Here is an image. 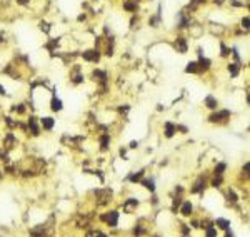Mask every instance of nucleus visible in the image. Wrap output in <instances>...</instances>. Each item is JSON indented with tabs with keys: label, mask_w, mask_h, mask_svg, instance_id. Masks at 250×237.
Wrapping results in <instances>:
<instances>
[{
	"label": "nucleus",
	"mask_w": 250,
	"mask_h": 237,
	"mask_svg": "<svg viewBox=\"0 0 250 237\" xmlns=\"http://www.w3.org/2000/svg\"><path fill=\"white\" fill-rule=\"evenodd\" d=\"M205 105H207L208 109H215V107H217V100H215V97L208 95V97L205 99Z\"/></svg>",
	"instance_id": "obj_17"
},
{
	"label": "nucleus",
	"mask_w": 250,
	"mask_h": 237,
	"mask_svg": "<svg viewBox=\"0 0 250 237\" xmlns=\"http://www.w3.org/2000/svg\"><path fill=\"white\" fill-rule=\"evenodd\" d=\"M239 70H240V64H230L229 65V72L232 77H237L239 75Z\"/></svg>",
	"instance_id": "obj_16"
},
{
	"label": "nucleus",
	"mask_w": 250,
	"mask_h": 237,
	"mask_svg": "<svg viewBox=\"0 0 250 237\" xmlns=\"http://www.w3.org/2000/svg\"><path fill=\"white\" fill-rule=\"evenodd\" d=\"M225 169H227V165H225L223 162H220V164H217V167H215V175H222Z\"/></svg>",
	"instance_id": "obj_20"
},
{
	"label": "nucleus",
	"mask_w": 250,
	"mask_h": 237,
	"mask_svg": "<svg viewBox=\"0 0 250 237\" xmlns=\"http://www.w3.org/2000/svg\"><path fill=\"white\" fill-rule=\"evenodd\" d=\"M192 204H190V202H183L182 204V209H180V212H182L183 216H190V214H192Z\"/></svg>",
	"instance_id": "obj_13"
},
{
	"label": "nucleus",
	"mask_w": 250,
	"mask_h": 237,
	"mask_svg": "<svg viewBox=\"0 0 250 237\" xmlns=\"http://www.w3.org/2000/svg\"><path fill=\"white\" fill-rule=\"evenodd\" d=\"M227 197H229V201H232V202H237V195H235V192H233V191H229V194H227Z\"/></svg>",
	"instance_id": "obj_27"
},
{
	"label": "nucleus",
	"mask_w": 250,
	"mask_h": 237,
	"mask_svg": "<svg viewBox=\"0 0 250 237\" xmlns=\"http://www.w3.org/2000/svg\"><path fill=\"white\" fill-rule=\"evenodd\" d=\"M133 232H135V235H140V234H143V229H142V227H140V226H137Z\"/></svg>",
	"instance_id": "obj_30"
},
{
	"label": "nucleus",
	"mask_w": 250,
	"mask_h": 237,
	"mask_svg": "<svg viewBox=\"0 0 250 237\" xmlns=\"http://www.w3.org/2000/svg\"><path fill=\"white\" fill-rule=\"evenodd\" d=\"M108 142H110V137L108 135H102L100 137V144H102V149H104V150L108 147Z\"/></svg>",
	"instance_id": "obj_21"
},
{
	"label": "nucleus",
	"mask_w": 250,
	"mask_h": 237,
	"mask_svg": "<svg viewBox=\"0 0 250 237\" xmlns=\"http://www.w3.org/2000/svg\"><path fill=\"white\" fill-rule=\"evenodd\" d=\"M83 58L89 62H97L98 60V52L97 50H85L83 52Z\"/></svg>",
	"instance_id": "obj_5"
},
{
	"label": "nucleus",
	"mask_w": 250,
	"mask_h": 237,
	"mask_svg": "<svg viewBox=\"0 0 250 237\" xmlns=\"http://www.w3.org/2000/svg\"><path fill=\"white\" fill-rule=\"evenodd\" d=\"M220 184H222V175H215V179H214V182H212V185H214V187H220Z\"/></svg>",
	"instance_id": "obj_24"
},
{
	"label": "nucleus",
	"mask_w": 250,
	"mask_h": 237,
	"mask_svg": "<svg viewBox=\"0 0 250 237\" xmlns=\"http://www.w3.org/2000/svg\"><path fill=\"white\" fill-rule=\"evenodd\" d=\"M220 49H222V55H223V57H225V55H229V54H230V50H229V49H227V47L223 45V43L220 45Z\"/></svg>",
	"instance_id": "obj_29"
},
{
	"label": "nucleus",
	"mask_w": 250,
	"mask_h": 237,
	"mask_svg": "<svg viewBox=\"0 0 250 237\" xmlns=\"http://www.w3.org/2000/svg\"><path fill=\"white\" fill-rule=\"evenodd\" d=\"M197 65H198V70H202V68H204V70H207V68L210 67V60H208V58L200 57V60L197 62Z\"/></svg>",
	"instance_id": "obj_11"
},
{
	"label": "nucleus",
	"mask_w": 250,
	"mask_h": 237,
	"mask_svg": "<svg viewBox=\"0 0 250 237\" xmlns=\"http://www.w3.org/2000/svg\"><path fill=\"white\" fill-rule=\"evenodd\" d=\"M230 117V112L229 110H220L217 112V114H212L210 117H208V120L210 122H222V120H225V118Z\"/></svg>",
	"instance_id": "obj_3"
},
{
	"label": "nucleus",
	"mask_w": 250,
	"mask_h": 237,
	"mask_svg": "<svg viewBox=\"0 0 250 237\" xmlns=\"http://www.w3.org/2000/svg\"><path fill=\"white\" fill-rule=\"evenodd\" d=\"M180 204H182V197H180V195H177V197L173 199V210H175L177 207H179Z\"/></svg>",
	"instance_id": "obj_25"
},
{
	"label": "nucleus",
	"mask_w": 250,
	"mask_h": 237,
	"mask_svg": "<svg viewBox=\"0 0 250 237\" xmlns=\"http://www.w3.org/2000/svg\"><path fill=\"white\" fill-rule=\"evenodd\" d=\"M104 220H107V224L110 227H115L117 226V222H118V212H115V210H110L108 214H105L104 217H102Z\"/></svg>",
	"instance_id": "obj_2"
},
{
	"label": "nucleus",
	"mask_w": 250,
	"mask_h": 237,
	"mask_svg": "<svg viewBox=\"0 0 250 237\" xmlns=\"http://www.w3.org/2000/svg\"><path fill=\"white\" fill-rule=\"evenodd\" d=\"M225 237H233V235H232V232H229V230H227V235H225Z\"/></svg>",
	"instance_id": "obj_34"
},
{
	"label": "nucleus",
	"mask_w": 250,
	"mask_h": 237,
	"mask_svg": "<svg viewBox=\"0 0 250 237\" xmlns=\"http://www.w3.org/2000/svg\"><path fill=\"white\" fill-rule=\"evenodd\" d=\"M29 127L32 129V134H33V135H39V134H40V127L37 125L35 117H30V120H29Z\"/></svg>",
	"instance_id": "obj_7"
},
{
	"label": "nucleus",
	"mask_w": 250,
	"mask_h": 237,
	"mask_svg": "<svg viewBox=\"0 0 250 237\" xmlns=\"http://www.w3.org/2000/svg\"><path fill=\"white\" fill-rule=\"evenodd\" d=\"M185 72L187 74H195L198 72V65H197V62H189L185 67Z\"/></svg>",
	"instance_id": "obj_12"
},
{
	"label": "nucleus",
	"mask_w": 250,
	"mask_h": 237,
	"mask_svg": "<svg viewBox=\"0 0 250 237\" xmlns=\"http://www.w3.org/2000/svg\"><path fill=\"white\" fill-rule=\"evenodd\" d=\"M95 195L98 197V204H107L112 201V192L108 189H102V191H95Z\"/></svg>",
	"instance_id": "obj_1"
},
{
	"label": "nucleus",
	"mask_w": 250,
	"mask_h": 237,
	"mask_svg": "<svg viewBox=\"0 0 250 237\" xmlns=\"http://www.w3.org/2000/svg\"><path fill=\"white\" fill-rule=\"evenodd\" d=\"M17 2H18V4H22V5H25L27 2H29V0H17Z\"/></svg>",
	"instance_id": "obj_33"
},
{
	"label": "nucleus",
	"mask_w": 250,
	"mask_h": 237,
	"mask_svg": "<svg viewBox=\"0 0 250 237\" xmlns=\"http://www.w3.org/2000/svg\"><path fill=\"white\" fill-rule=\"evenodd\" d=\"M175 130H177V127H175L173 124H170V122L165 124V137H168V139H170V137L175 134Z\"/></svg>",
	"instance_id": "obj_9"
},
{
	"label": "nucleus",
	"mask_w": 250,
	"mask_h": 237,
	"mask_svg": "<svg viewBox=\"0 0 250 237\" xmlns=\"http://www.w3.org/2000/svg\"><path fill=\"white\" fill-rule=\"evenodd\" d=\"M202 227H204V229H208V227H212V224L208 222V220H205V222H202Z\"/></svg>",
	"instance_id": "obj_31"
},
{
	"label": "nucleus",
	"mask_w": 250,
	"mask_h": 237,
	"mask_svg": "<svg viewBox=\"0 0 250 237\" xmlns=\"http://www.w3.org/2000/svg\"><path fill=\"white\" fill-rule=\"evenodd\" d=\"M215 224H217L218 229H223V230H229V226H230V222L227 219H217Z\"/></svg>",
	"instance_id": "obj_15"
},
{
	"label": "nucleus",
	"mask_w": 250,
	"mask_h": 237,
	"mask_svg": "<svg viewBox=\"0 0 250 237\" xmlns=\"http://www.w3.org/2000/svg\"><path fill=\"white\" fill-rule=\"evenodd\" d=\"M40 29L45 30V32H48V25H47V24H42V27H40Z\"/></svg>",
	"instance_id": "obj_32"
},
{
	"label": "nucleus",
	"mask_w": 250,
	"mask_h": 237,
	"mask_svg": "<svg viewBox=\"0 0 250 237\" xmlns=\"http://www.w3.org/2000/svg\"><path fill=\"white\" fill-rule=\"evenodd\" d=\"M42 127L47 129V130H50L52 127H54V118L52 117H43L42 118Z\"/></svg>",
	"instance_id": "obj_10"
},
{
	"label": "nucleus",
	"mask_w": 250,
	"mask_h": 237,
	"mask_svg": "<svg viewBox=\"0 0 250 237\" xmlns=\"http://www.w3.org/2000/svg\"><path fill=\"white\" fill-rule=\"evenodd\" d=\"M52 110H62V100L57 97L52 99Z\"/></svg>",
	"instance_id": "obj_18"
},
{
	"label": "nucleus",
	"mask_w": 250,
	"mask_h": 237,
	"mask_svg": "<svg viewBox=\"0 0 250 237\" xmlns=\"http://www.w3.org/2000/svg\"><path fill=\"white\" fill-rule=\"evenodd\" d=\"M217 235V230L214 229V227H208L207 229V237H215Z\"/></svg>",
	"instance_id": "obj_26"
},
{
	"label": "nucleus",
	"mask_w": 250,
	"mask_h": 237,
	"mask_svg": "<svg viewBox=\"0 0 250 237\" xmlns=\"http://www.w3.org/2000/svg\"><path fill=\"white\" fill-rule=\"evenodd\" d=\"M204 189H205V179L204 177H200V179L195 182V185L192 187V192L193 194H197V192H202Z\"/></svg>",
	"instance_id": "obj_6"
},
{
	"label": "nucleus",
	"mask_w": 250,
	"mask_h": 237,
	"mask_svg": "<svg viewBox=\"0 0 250 237\" xmlns=\"http://www.w3.org/2000/svg\"><path fill=\"white\" fill-rule=\"evenodd\" d=\"M142 175H143V170H139V172L129 175V180H130V182H139V180L142 179Z\"/></svg>",
	"instance_id": "obj_19"
},
{
	"label": "nucleus",
	"mask_w": 250,
	"mask_h": 237,
	"mask_svg": "<svg viewBox=\"0 0 250 237\" xmlns=\"http://www.w3.org/2000/svg\"><path fill=\"white\" fill-rule=\"evenodd\" d=\"M137 205H139L137 199H129V201H127V202L123 204V209H125L127 212H130V210H133V209H135Z\"/></svg>",
	"instance_id": "obj_8"
},
{
	"label": "nucleus",
	"mask_w": 250,
	"mask_h": 237,
	"mask_svg": "<svg viewBox=\"0 0 250 237\" xmlns=\"http://www.w3.org/2000/svg\"><path fill=\"white\" fill-rule=\"evenodd\" d=\"M0 93H5V89H2V87H0Z\"/></svg>",
	"instance_id": "obj_35"
},
{
	"label": "nucleus",
	"mask_w": 250,
	"mask_h": 237,
	"mask_svg": "<svg viewBox=\"0 0 250 237\" xmlns=\"http://www.w3.org/2000/svg\"><path fill=\"white\" fill-rule=\"evenodd\" d=\"M142 185L145 187V189H148L150 192L155 191V182H154V179H145V180H142Z\"/></svg>",
	"instance_id": "obj_14"
},
{
	"label": "nucleus",
	"mask_w": 250,
	"mask_h": 237,
	"mask_svg": "<svg viewBox=\"0 0 250 237\" xmlns=\"http://www.w3.org/2000/svg\"><path fill=\"white\" fill-rule=\"evenodd\" d=\"M87 237H105L102 232H98V230H92V232L87 234Z\"/></svg>",
	"instance_id": "obj_23"
},
{
	"label": "nucleus",
	"mask_w": 250,
	"mask_h": 237,
	"mask_svg": "<svg viewBox=\"0 0 250 237\" xmlns=\"http://www.w3.org/2000/svg\"><path fill=\"white\" fill-rule=\"evenodd\" d=\"M175 49H177L180 54H185L187 52V42H185L183 37H179V39H177V42H175Z\"/></svg>",
	"instance_id": "obj_4"
},
{
	"label": "nucleus",
	"mask_w": 250,
	"mask_h": 237,
	"mask_svg": "<svg viewBox=\"0 0 250 237\" xmlns=\"http://www.w3.org/2000/svg\"><path fill=\"white\" fill-rule=\"evenodd\" d=\"M137 2H133V0H132V2H125V4H123V8H127V10H130V12H133V10H137Z\"/></svg>",
	"instance_id": "obj_22"
},
{
	"label": "nucleus",
	"mask_w": 250,
	"mask_h": 237,
	"mask_svg": "<svg viewBox=\"0 0 250 237\" xmlns=\"http://www.w3.org/2000/svg\"><path fill=\"white\" fill-rule=\"evenodd\" d=\"M242 25H243V29H248V27H250V18L248 17L242 18Z\"/></svg>",
	"instance_id": "obj_28"
}]
</instances>
